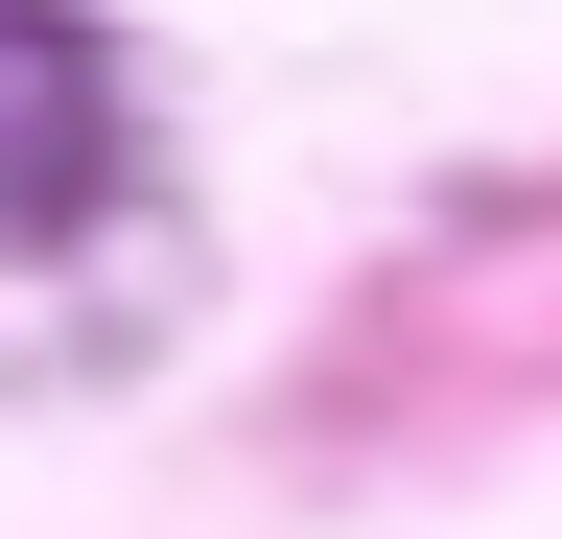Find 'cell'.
<instances>
[{"instance_id":"cell-1","label":"cell","mask_w":562,"mask_h":539,"mask_svg":"<svg viewBox=\"0 0 562 539\" xmlns=\"http://www.w3.org/2000/svg\"><path fill=\"white\" fill-rule=\"evenodd\" d=\"M117 212V47L70 0H0V258H70Z\"/></svg>"}]
</instances>
